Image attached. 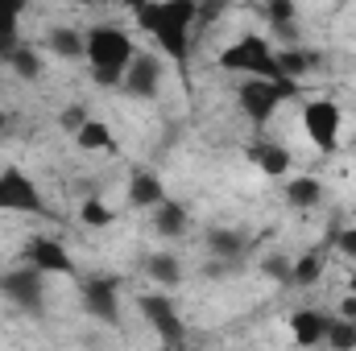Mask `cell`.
I'll return each mask as SVG.
<instances>
[{"mask_svg": "<svg viewBox=\"0 0 356 351\" xmlns=\"http://www.w3.org/2000/svg\"><path fill=\"white\" fill-rule=\"evenodd\" d=\"M137 25L158 42V50L175 62H186L191 54V33H195V17L199 4L195 0H129Z\"/></svg>", "mask_w": 356, "mask_h": 351, "instance_id": "1", "label": "cell"}, {"mask_svg": "<svg viewBox=\"0 0 356 351\" xmlns=\"http://www.w3.org/2000/svg\"><path fill=\"white\" fill-rule=\"evenodd\" d=\"M137 46L120 25H91L88 29V67L99 87H120Z\"/></svg>", "mask_w": 356, "mask_h": 351, "instance_id": "2", "label": "cell"}, {"mask_svg": "<svg viewBox=\"0 0 356 351\" xmlns=\"http://www.w3.org/2000/svg\"><path fill=\"white\" fill-rule=\"evenodd\" d=\"M220 71H232V75H245V79H282L277 50L269 46L261 33H245L232 46H224Z\"/></svg>", "mask_w": 356, "mask_h": 351, "instance_id": "3", "label": "cell"}, {"mask_svg": "<svg viewBox=\"0 0 356 351\" xmlns=\"http://www.w3.org/2000/svg\"><path fill=\"white\" fill-rule=\"evenodd\" d=\"M298 95V79H245L241 87H236V103H241V112H245V120L249 124H266L269 116L286 103V99H294Z\"/></svg>", "mask_w": 356, "mask_h": 351, "instance_id": "4", "label": "cell"}, {"mask_svg": "<svg viewBox=\"0 0 356 351\" xmlns=\"http://www.w3.org/2000/svg\"><path fill=\"white\" fill-rule=\"evenodd\" d=\"M0 211H13V215H46V219H54V211H50V203L42 198L38 182L25 174V170H17V166L0 170Z\"/></svg>", "mask_w": 356, "mask_h": 351, "instance_id": "5", "label": "cell"}, {"mask_svg": "<svg viewBox=\"0 0 356 351\" xmlns=\"http://www.w3.org/2000/svg\"><path fill=\"white\" fill-rule=\"evenodd\" d=\"M0 293H4L17 310L38 314V310H42V302H46V273H42V268H33V264L8 268V273H0Z\"/></svg>", "mask_w": 356, "mask_h": 351, "instance_id": "6", "label": "cell"}, {"mask_svg": "<svg viewBox=\"0 0 356 351\" xmlns=\"http://www.w3.org/2000/svg\"><path fill=\"white\" fill-rule=\"evenodd\" d=\"M340 124H344V116H340V108H336L332 99H311V103L302 108V128H307L311 145L323 149V153L336 149V141H340Z\"/></svg>", "mask_w": 356, "mask_h": 351, "instance_id": "7", "label": "cell"}, {"mask_svg": "<svg viewBox=\"0 0 356 351\" xmlns=\"http://www.w3.org/2000/svg\"><path fill=\"white\" fill-rule=\"evenodd\" d=\"M141 314H145V323L158 331V339H162L166 348H182L186 327H182V318H178L175 298H166V293H145V298H141Z\"/></svg>", "mask_w": 356, "mask_h": 351, "instance_id": "8", "label": "cell"}, {"mask_svg": "<svg viewBox=\"0 0 356 351\" xmlns=\"http://www.w3.org/2000/svg\"><path fill=\"white\" fill-rule=\"evenodd\" d=\"M120 281L116 277H88L79 285V298H83V310L99 323H116L120 318Z\"/></svg>", "mask_w": 356, "mask_h": 351, "instance_id": "9", "label": "cell"}, {"mask_svg": "<svg viewBox=\"0 0 356 351\" xmlns=\"http://www.w3.org/2000/svg\"><path fill=\"white\" fill-rule=\"evenodd\" d=\"M120 91L133 95V99H158L162 91V58L158 54H133L124 79H120Z\"/></svg>", "mask_w": 356, "mask_h": 351, "instance_id": "10", "label": "cell"}, {"mask_svg": "<svg viewBox=\"0 0 356 351\" xmlns=\"http://www.w3.org/2000/svg\"><path fill=\"white\" fill-rule=\"evenodd\" d=\"M25 264H33V268H42L46 277H67V273H75V264H71V252L58 244V240H50V236H33V240H25Z\"/></svg>", "mask_w": 356, "mask_h": 351, "instance_id": "11", "label": "cell"}, {"mask_svg": "<svg viewBox=\"0 0 356 351\" xmlns=\"http://www.w3.org/2000/svg\"><path fill=\"white\" fill-rule=\"evenodd\" d=\"M46 50L63 62H79V58H88V33L75 25H54L46 33Z\"/></svg>", "mask_w": 356, "mask_h": 351, "instance_id": "12", "label": "cell"}, {"mask_svg": "<svg viewBox=\"0 0 356 351\" xmlns=\"http://www.w3.org/2000/svg\"><path fill=\"white\" fill-rule=\"evenodd\" d=\"M327 327H332V314L323 310H294L290 314V331H294V343L298 348H315L327 339Z\"/></svg>", "mask_w": 356, "mask_h": 351, "instance_id": "13", "label": "cell"}, {"mask_svg": "<svg viewBox=\"0 0 356 351\" xmlns=\"http://www.w3.org/2000/svg\"><path fill=\"white\" fill-rule=\"evenodd\" d=\"M249 157H253V166H257L266 178H286L290 174V149H282L277 141H257V145H249Z\"/></svg>", "mask_w": 356, "mask_h": 351, "instance_id": "14", "label": "cell"}, {"mask_svg": "<svg viewBox=\"0 0 356 351\" xmlns=\"http://www.w3.org/2000/svg\"><path fill=\"white\" fill-rule=\"evenodd\" d=\"M75 145H79L83 153H116V149H120L116 137H112V128H108L104 120H91V116L75 128Z\"/></svg>", "mask_w": 356, "mask_h": 351, "instance_id": "15", "label": "cell"}, {"mask_svg": "<svg viewBox=\"0 0 356 351\" xmlns=\"http://www.w3.org/2000/svg\"><path fill=\"white\" fill-rule=\"evenodd\" d=\"M162 198H166V186H162V178H158V174L137 170V174L129 178V203H133V207H141V211L149 207V211H154Z\"/></svg>", "mask_w": 356, "mask_h": 351, "instance_id": "16", "label": "cell"}, {"mask_svg": "<svg viewBox=\"0 0 356 351\" xmlns=\"http://www.w3.org/2000/svg\"><path fill=\"white\" fill-rule=\"evenodd\" d=\"M277 67H282L286 79H302L307 71L323 67V54L319 50H302V46H282L277 50Z\"/></svg>", "mask_w": 356, "mask_h": 351, "instance_id": "17", "label": "cell"}, {"mask_svg": "<svg viewBox=\"0 0 356 351\" xmlns=\"http://www.w3.org/2000/svg\"><path fill=\"white\" fill-rule=\"evenodd\" d=\"M186 228H191V215H186V207L182 203H158L154 207V232L158 236H166V240H175V236H186Z\"/></svg>", "mask_w": 356, "mask_h": 351, "instance_id": "18", "label": "cell"}, {"mask_svg": "<svg viewBox=\"0 0 356 351\" xmlns=\"http://www.w3.org/2000/svg\"><path fill=\"white\" fill-rule=\"evenodd\" d=\"M286 203L294 207V211H315L319 203H323V182L319 178H290L286 182Z\"/></svg>", "mask_w": 356, "mask_h": 351, "instance_id": "19", "label": "cell"}, {"mask_svg": "<svg viewBox=\"0 0 356 351\" xmlns=\"http://www.w3.org/2000/svg\"><path fill=\"white\" fill-rule=\"evenodd\" d=\"M245 248H249V236L245 232H236V228H207V252L211 257H245Z\"/></svg>", "mask_w": 356, "mask_h": 351, "instance_id": "20", "label": "cell"}, {"mask_svg": "<svg viewBox=\"0 0 356 351\" xmlns=\"http://www.w3.org/2000/svg\"><path fill=\"white\" fill-rule=\"evenodd\" d=\"M327 268V252L315 248V252H302L298 261L290 264V289H302V285H315Z\"/></svg>", "mask_w": 356, "mask_h": 351, "instance_id": "21", "label": "cell"}, {"mask_svg": "<svg viewBox=\"0 0 356 351\" xmlns=\"http://www.w3.org/2000/svg\"><path fill=\"white\" fill-rule=\"evenodd\" d=\"M145 273H149L158 285H178V281H182V264H178V257H170V252L145 257Z\"/></svg>", "mask_w": 356, "mask_h": 351, "instance_id": "22", "label": "cell"}, {"mask_svg": "<svg viewBox=\"0 0 356 351\" xmlns=\"http://www.w3.org/2000/svg\"><path fill=\"white\" fill-rule=\"evenodd\" d=\"M8 67H13V75H21V79H38V75H42V58H38V50L25 46V42L8 54Z\"/></svg>", "mask_w": 356, "mask_h": 351, "instance_id": "23", "label": "cell"}, {"mask_svg": "<svg viewBox=\"0 0 356 351\" xmlns=\"http://www.w3.org/2000/svg\"><path fill=\"white\" fill-rule=\"evenodd\" d=\"M323 343H332L336 351H348V348H356V318H332V327H327V339Z\"/></svg>", "mask_w": 356, "mask_h": 351, "instance_id": "24", "label": "cell"}, {"mask_svg": "<svg viewBox=\"0 0 356 351\" xmlns=\"http://www.w3.org/2000/svg\"><path fill=\"white\" fill-rule=\"evenodd\" d=\"M21 17H0V62H8V54L21 46V29H17Z\"/></svg>", "mask_w": 356, "mask_h": 351, "instance_id": "25", "label": "cell"}, {"mask_svg": "<svg viewBox=\"0 0 356 351\" xmlns=\"http://www.w3.org/2000/svg\"><path fill=\"white\" fill-rule=\"evenodd\" d=\"M79 219H83L88 228H108V223H112L116 215H112V211H108V207H104L99 198H88V203L79 207Z\"/></svg>", "mask_w": 356, "mask_h": 351, "instance_id": "26", "label": "cell"}, {"mask_svg": "<svg viewBox=\"0 0 356 351\" xmlns=\"http://www.w3.org/2000/svg\"><path fill=\"white\" fill-rule=\"evenodd\" d=\"M266 21L269 25H277V21H298L294 0H266Z\"/></svg>", "mask_w": 356, "mask_h": 351, "instance_id": "27", "label": "cell"}, {"mask_svg": "<svg viewBox=\"0 0 356 351\" xmlns=\"http://www.w3.org/2000/svg\"><path fill=\"white\" fill-rule=\"evenodd\" d=\"M83 120H88V108H83V103H71V108L63 112V128H67L71 137H75V128H79Z\"/></svg>", "mask_w": 356, "mask_h": 351, "instance_id": "28", "label": "cell"}, {"mask_svg": "<svg viewBox=\"0 0 356 351\" xmlns=\"http://www.w3.org/2000/svg\"><path fill=\"white\" fill-rule=\"evenodd\" d=\"M261 268H266L269 277H277L282 285H290V261H286V257H269V261L261 264Z\"/></svg>", "mask_w": 356, "mask_h": 351, "instance_id": "29", "label": "cell"}, {"mask_svg": "<svg viewBox=\"0 0 356 351\" xmlns=\"http://www.w3.org/2000/svg\"><path fill=\"white\" fill-rule=\"evenodd\" d=\"M332 240H336V248H340L344 257H353V261H356V228H344V232H336Z\"/></svg>", "mask_w": 356, "mask_h": 351, "instance_id": "30", "label": "cell"}, {"mask_svg": "<svg viewBox=\"0 0 356 351\" xmlns=\"http://www.w3.org/2000/svg\"><path fill=\"white\" fill-rule=\"evenodd\" d=\"M29 8V0H0V17H21Z\"/></svg>", "mask_w": 356, "mask_h": 351, "instance_id": "31", "label": "cell"}, {"mask_svg": "<svg viewBox=\"0 0 356 351\" xmlns=\"http://www.w3.org/2000/svg\"><path fill=\"white\" fill-rule=\"evenodd\" d=\"M340 314H344V318H356V293H348V298H344V306H340Z\"/></svg>", "mask_w": 356, "mask_h": 351, "instance_id": "32", "label": "cell"}, {"mask_svg": "<svg viewBox=\"0 0 356 351\" xmlns=\"http://www.w3.org/2000/svg\"><path fill=\"white\" fill-rule=\"evenodd\" d=\"M348 293H356V268H353V277H348Z\"/></svg>", "mask_w": 356, "mask_h": 351, "instance_id": "33", "label": "cell"}, {"mask_svg": "<svg viewBox=\"0 0 356 351\" xmlns=\"http://www.w3.org/2000/svg\"><path fill=\"white\" fill-rule=\"evenodd\" d=\"M4 124H8V116H4V112H0V128H4Z\"/></svg>", "mask_w": 356, "mask_h": 351, "instance_id": "34", "label": "cell"}, {"mask_svg": "<svg viewBox=\"0 0 356 351\" xmlns=\"http://www.w3.org/2000/svg\"><path fill=\"white\" fill-rule=\"evenodd\" d=\"M75 4H91V0H75Z\"/></svg>", "mask_w": 356, "mask_h": 351, "instance_id": "35", "label": "cell"}, {"mask_svg": "<svg viewBox=\"0 0 356 351\" xmlns=\"http://www.w3.org/2000/svg\"><path fill=\"white\" fill-rule=\"evenodd\" d=\"M353 215H356V207H353Z\"/></svg>", "mask_w": 356, "mask_h": 351, "instance_id": "36", "label": "cell"}]
</instances>
